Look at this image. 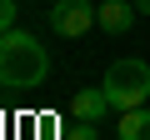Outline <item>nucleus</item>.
Listing matches in <instances>:
<instances>
[{
	"label": "nucleus",
	"instance_id": "f257e3e1",
	"mask_svg": "<svg viewBox=\"0 0 150 140\" xmlns=\"http://www.w3.org/2000/svg\"><path fill=\"white\" fill-rule=\"evenodd\" d=\"M50 70V55L45 45L30 35V30H0V85L5 90H35Z\"/></svg>",
	"mask_w": 150,
	"mask_h": 140
},
{
	"label": "nucleus",
	"instance_id": "f03ea898",
	"mask_svg": "<svg viewBox=\"0 0 150 140\" xmlns=\"http://www.w3.org/2000/svg\"><path fill=\"white\" fill-rule=\"evenodd\" d=\"M100 85H105V95H110L115 110H135V105L150 100V65L145 60H115Z\"/></svg>",
	"mask_w": 150,
	"mask_h": 140
},
{
	"label": "nucleus",
	"instance_id": "7ed1b4c3",
	"mask_svg": "<svg viewBox=\"0 0 150 140\" xmlns=\"http://www.w3.org/2000/svg\"><path fill=\"white\" fill-rule=\"evenodd\" d=\"M50 25H55V35H65V40H80L90 25H100L95 20V5H85V0H55L50 5Z\"/></svg>",
	"mask_w": 150,
	"mask_h": 140
},
{
	"label": "nucleus",
	"instance_id": "20e7f679",
	"mask_svg": "<svg viewBox=\"0 0 150 140\" xmlns=\"http://www.w3.org/2000/svg\"><path fill=\"white\" fill-rule=\"evenodd\" d=\"M65 110H70V120H95V125H100L115 105H110L105 85H80V90L70 95V105H65Z\"/></svg>",
	"mask_w": 150,
	"mask_h": 140
},
{
	"label": "nucleus",
	"instance_id": "39448f33",
	"mask_svg": "<svg viewBox=\"0 0 150 140\" xmlns=\"http://www.w3.org/2000/svg\"><path fill=\"white\" fill-rule=\"evenodd\" d=\"M135 0H100V5H95V20H100V30L105 35H125L130 25H135Z\"/></svg>",
	"mask_w": 150,
	"mask_h": 140
},
{
	"label": "nucleus",
	"instance_id": "423d86ee",
	"mask_svg": "<svg viewBox=\"0 0 150 140\" xmlns=\"http://www.w3.org/2000/svg\"><path fill=\"white\" fill-rule=\"evenodd\" d=\"M120 140H150V110L135 105V110H120Z\"/></svg>",
	"mask_w": 150,
	"mask_h": 140
},
{
	"label": "nucleus",
	"instance_id": "0eeeda50",
	"mask_svg": "<svg viewBox=\"0 0 150 140\" xmlns=\"http://www.w3.org/2000/svg\"><path fill=\"white\" fill-rule=\"evenodd\" d=\"M65 140H100V130H95V120H70Z\"/></svg>",
	"mask_w": 150,
	"mask_h": 140
},
{
	"label": "nucleus",
	"instance_id": "6e6552de",
	"mask_svg": "<svg viewBox=\"0 0 150 140\" xmlns=\"http://www.w3.org/2000/svg\"><path fill=\"white\" fill-rule=\"evenodd\" d=\"M15 25V0H0V30Z\"/></svg>",
	"mask_w": 150,
	"mask_h": 140
},
{
	"label": "nucleus",
	"instance_id": "1a4fd4ad",
	"mask_svg": "<svg viewBox=\"0 0 150 140\" xmlns=\"http://www.w3.org/2000/svg\"><path fill=\"white\" fill-rule=\"evenodd\" d=\"M135 10H140V15H150V0H135Z\"/></svg>",
	"mask_w": 150,
	"mask_h": 140
},
{
	"label": "nucleus",
	"instance_id": "9d476101",
	"mask_svg": "<svg viewBox=\"0 0 150 140\" xmlns=\"http://www.w3.org/2000/svg\"><path fill=\"white\" fill-rule=\"evenodd\" d=\"M50 5H55V0H50Z\"/></svg>",
	"mask_w": 150,
	"mask_h": 140
}]
</instances>
